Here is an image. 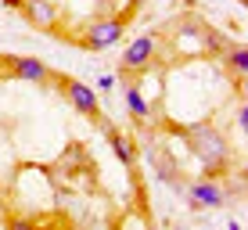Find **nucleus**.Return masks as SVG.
I'll return each mask as SVG.
<instances>
[{"label": "nucleus", "mask_w": 248, "mask_h": 230, "mask_svg": "<svg viewBox=\"0 0 248 230\" xmlns=\"http://www.w3.org/2000/svg\"><path fill=\"white\" fill-rule=\"evenodd\" d=\"M227 69L237 76V83H245V72H248V47L245 44H237V47L227 50Z\"/></svg>", "instance_id": "nucleus-10"}, {"label": "nucleus", "mask_w": 248, "mask_h": 230, "mask_svg": "<svg viewBox=\"0 0 248 230\" xmlns=\"http://www.w3.org/2000/svg\"><path fill=\"white\" fill-rule=\"evenodd\" d=\"M123 97H126V108H130L137 119H151V108H148V101H144V93H140V87H137V83H126Z\"/></svg>", "instance_id": "nucleus-9"}, {"label": "nucleus", "mask_w": 248, "mask_h": 230, "mask_svg": "<svg viewBox=\"0 0 248 230\" xmlns=\"http://www.w3.org/2000/svg\"><path fill=\"white\" fill-rule=\"evenodd\" d=\"M133 4H144V0H133Z\"/></svg>", "instance_id": "nucleus-14"}, {"label": "nucleus", "mask_w": 248, "mask_h": 230, "mask_svg": "<svg viewBox=\"0 0 248 230\" xmlns=\"http://www.w3.org/2000/svg\"><path fill=\"white\" fill-rule=\"evenodd\" d=\"M62 90H65L68 105H72L79 115H90V119L101 115V97H97L93 87H87V83H79V79H62Z\"/></svg>", "instance_id": "nucleus-3"}, {"label": "nucleus", "mask_w": 248, "mask_h": 230, "mask_svg": "<svg viewBox=\"0 0 248 230\" xmlns=\"http://www.w3.org/2000/svg\"><path fill=\"white\" fill-rule=\"evenodd\" d=\"M4 4H7V7H18V4H22V0H4Z\"/></svg>", "instance_id": "nucleus-13"}, {"label": "nucleus", "mask_w": 248, "mask_h": 230, "mask_svg": "<svg viewBox=\"0 0 248 230\" xmlns=\"http://www.w3.org/2000/svg\"><path fill=\"white\" fill-rule=\"evenodd\" d=\"M123 29H126V18H97L83 32V47L87 50H108L123 40Z\"/></svg>", "instance_id": "nucleus-2"}, {"label": "nucleus", "mask_w": 248, "mask_h": 230, "mask_svg": "<svg viewBox=\"0 0 248 230\" xmlns=\"http://www.w3.org/2000/svg\"><path fill=\"white\" fill-rule=\"evenodd\" d=\"M108 144H112L115 158L123 162L126 169H133V166H137V148H133V140L126 137V133H119V130H112V133H108Z\"/></svg>", "instance_id": "nucleus-8"}, {"label": "nucleus", "mask_w": 248, "mask_h": 230, "mask_svg": "<svg viewBox=\"0 0 248 230\" xmlns=\"http://www.w3.org/2000/svg\"><path fill=\"white\" fill-rule=\"evenodd\" d=\"M234 119H237V130L245 133V126H248V105H245V97L237 101V115H234Z\"/></svg>", "instance_id": "nucleus-11"}, {"label": "nucleus", "mask_w": 248, "mask_h": 230, "mask_svg": "<svg viewBox=\"0 0 248 230\" xmlns=\"http://www.w3.org/2000/svg\"><path fill=\"white\" fill-rule=\"evenodd\" d=\"M18 11L25 15V22L36 25V29H54V25H58V7H54V0H22Z\"/></svg>", "instance_id": "nucleus-7"}, {"label": "nucleus", "mask_w": 248, "mask_h": 230, "mask_svg": "<svg viewBox=\"0 0 248 230\" xmlns=\"http://www.w3.org/2000/svg\"><path fill=\"white\" fill-rule=\"evenodd\" d=\"M7 69H11L15 79H25V83H47L50 79V69L40 58H29V54H11L7 58Z\"/></svg>", "instance_id": "nucleus-6"}, {"label": "nucleus", "mask_w": 248, "mask_h": 230, "mask_svg": "<svg viewBox=\"0 0 248 230\" xmlns=\"http://www.w3.org/2000/svg\"><path fill=\"white\" fill-rule=\"evenodd\" d=\"M158 54V40L155 36H137L130 47L123 50V69L126 72H148L151 61Z\"/></svg>", "instance_id": "nucleus-4"}, {"label": "nucleus", "mask_w": 248, "mask_h": 230, "mask_svg": "<svg viewBox=\"0 0 248 230\" xmlns=\"http://www.w3.org/2000/svg\"><path fill=\"white\" fill-rule=\"evenodd\" d=\"M187 144H191L194 158L202 162L205 176H219V173L227 169V162H230V144H227V137H223L212 123H194L191 130H187Z\"/></svg>", "instance_id": "nucleus-1"}, {"label": "nucleus", "mask_w": 248, "mask_h": 230, "mask_svg": "<svg viewBox=\"0 0 248 230\" xmlns=\"http://www.w3.org/2000/svg\"><path fill=\"white\" fill-rule=\"evenodd\" d=\"M184 191H187V201H191L194 209H219L227 201V191L219 187L216 176H205V180L184 187Z\"/></svg>", "instance_id": "nucleus-5"}, {"label": "nucleus", "mask_w": 248, "mask_h": 230, "mask_svg": "<svg viewBox=\"0 0 248 230\" xmlns=\"http://www.w3.org/2000/svg\"><path fill=\"white\" fill-rule=\"evenodd\" d=\"M115 87V76H101L97 79V90H112Z\"/></svg>", "instance_id": "nucleus-12"}]
</instances>
